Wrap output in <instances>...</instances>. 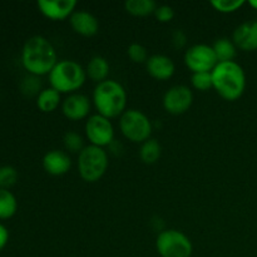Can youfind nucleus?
<instances>
[{"label": "nucleus", "instance_id": "obj_4", "mask_svg": "<svg viewBox=\"0 0 257 257\" xmlns=\"http://www.w3.org/2000/svg\"><path fill=\"white\" fill-rule=\"evenodd\" d=\"M50 87L60 94H72L84 85L87 79L85 69L75 60L63 59L55 64L48 75Z\"/></svg>", "mask_w": 257, "mask_h": 257}, {"label": "nucleus", "instance_id": "obj_11", "mask_svg": "<svg viewBox=\"0 0 257 257\" xmlns=\"http://www.w3.org/2000/svg\"><path fill=\"white\" fill-rule=\"evenodd\" d=\"M92 103L83 93H72L62 102V112L69 120H82L90 113Z\"/></svg>", "mask_w": 257, "mask_h": 257}, {"label": "nucleus", "instance_id": "obj_29", "mask_svg": "<svg viewBox=\"0 0 257 257\" xmlns=\"http://www.w3.org/2000/svg\"><path fill=\"white\" fill-rule=\"evenodd\" d=\"M155 17L160 23H170L175 18V10L170 5H158Z\"/></svg>", "mask_w": 257, "mask_h": 257}, {"label": "nucleus", "instance_id": "obj_30", "mask_svg": "<svg viewBox=\"0 0 257 257\" xmlns=\"http://www.w3.org/2000/svg\"><path fill=\"white\" fill-rule=\"evenodd\" d=\"M171 43L176 49H182L185 45L187 44V37H186L185 32L181 29H176L171 35Z\"/></svg>", "mask_w": 257, "mask_h": 257}, {"label": "nucleus", "instance_id": "obj_6", "mask_svg": "<svg viewBox=\"0 0 257 257\" xmlns=\"http://www.w3.org/2000/svg\"><path fill=\"white\" fill-rule=\"evenodd\" d=\"M156 250L161 257H191L193 245L190 237L182 231L168 228L158 233Z\"/></svg>", "mask_w": 257, "mask_h": 257}, {"label": "nucleus", "instance_id": "obj_10", "mask_svg": "<svg viewBox=\"0 0 257 257\" xmlns=\"http://www.w3.org/2000/svg\"><path fill=\"white\" fill-rule=\"evenodd\" d=\"M193 103V93L187 85L177 84L171 87L163 95V108L173 115L187 112Z\"/></svg>", "mask_w": 257, "mask_h": 257}, {"label": "nucleus", "instance_id": "obj_9", "mask_svg": "<svg viewBox=\"0 0 257 257\" xmlns=\"http://www.w3.org/2000/svg\"><path fill=\"white\" fill-rule=\"evenodd\" d=\"M185 64L193 73L212 72L218 59L213 48L208 44H195L185 53Z\"/></svg>", "mask_w": 257, "mask_h": 257}, {"label": "nucleus", "instance_id": "obj_2", "mask_svg": "<svg viewBox=\"0 0 257 257\" xmlns=\"http://www.w3.org/2000/svg\"><path fill=\"white\" fill-rule=\"evenodd\" d=\"M213 89L228 102L240 99L246 89V74L243 68L235 60L218 63L212 70Z\"/></svg>", "mask_w": 257, "mask_h": 257}, {"label": "nucleus", "instance_id": "obj_21", "mask_svg": "<svg viewBox=\"0 0 257 257\" xmlns=\"http://www.w3.org/2000/svg\"><path fill=\"white\" fill-rule=\"evenodd\" d=\"M161 155H162V146L155 138H150L141 146L140 158L146 165L156 163L161 158Z\"/></svg>", "mask_w": 257, "mask_h": 257}, {"label": "nucleus", "instance_id": "obj_18", "mask_svg": "<svg viewBox=\"0 0 257 257\" xmlns=\"http://www.w3.org/2000/svg\"><path fill=\"white\" fill-rule=\"evenodd\" d=\"M62 94L54 88H44L37 97V107L43 113H52L62 104Z\"/></svg>", "mask_w": 257, "mask_h": 257}, {"label": "nucleus", "instance_id": "obj_1", "mask_svg": "<svg viewBox=\"0 0 257 257\" xmlns=\"http://www.w3.org/2000/svg\"><path fill=\"white\" fill-rule=\"evenodd\" d=\"M58 62L57 50L45 37L34 35L23 45L22 64L30 75H49Z\"/></svg>", "mask_w": 257, "mask_h": 257}, {"label": "nucleus", "instance_id": "obj_24", "mask_svg": "<svg viewBox=\"0 0 257 257\" xmlns=\"http://www.w3.org/2000/svg\"><path fill=\"white\" fill-rule=\"evenodd\" d=\"M243 5H245V0H212L211 2V7L223 14L237 12Z\"/></svg>", "mask_w": 257, "mask_h": 257}, {"label": "nucleus", "instance_id": "obj_20", "mask_svg": "<svg viewBox=\"0 0 257 257\" xmlns=\"http://www.w3.org/2000/svg\"><path fill=\"white\" fill-rule=\"evenodd\" d=\"M212 48L216 53L218 63L231 62V60L235 59L236 54H237V48L230 38H220V39L216 40Z\"/></svg>", "mask_w": 257, "mask_h": 257}, {"label": "nucleus", "instance_id": "obj_31", "mask_svg": "<svg viewBox=\"0 0 257 257\" xmlns=\"http://www.w3.org/2000/svg\"><path fill=\"white\" fill-rule=\"evenodd\" d=\"M8 241H9V231L3 223H0V251L7 246Z\"/></svg>", "mask_w": 257, "mask_h": 257}, {"label": "nucleus", "instance_id": "obj_13", "mask_svg": "<svg viewBox=\"0 0 257 257\" xmlns=\"http://www.w3.org/2000/svg\"><path fill=\"white\" fill-rule=\"evenodd\" d=\"M232 42L236 48L243 52L257 50V20L246 22L238 25L232 34Z\"/></svg>", "mask_w": 257, "mask_h": 257}, {"label": "nucleus", "instance_id": "obj_12", "mask_svg": "<svg viewBox=\"0 0 257 257\" xmlns=\"http://www.w3.org/2000/svg\"><path fill=\"white\" fill-rule=\"evenodd\" d=\"M39 12L45 18L54 22H60L72 17L75 12V0H39L37 3Z\"/></svg>", "mask_w": 257, "mask_h": 257}, {"label": "nucleus", "instance_id": "obj_27", "mask_svg": "<svg viewBox=\"0 0 257 257\" xmlns=\"http://www.w3.org/2000/svg\"><path fill=\"white\" fill-rule=\"evenodd\" d=\"M127 54L130 57V59L133 63H137V64H142V63H147L148 60V52L147 48L145 45L140 44V43H132V44L128 47Z\"/></svg>", "mask_w": 257, "mask_h": 257}, {"label": "nucleus", "instance_id": "obj_5", "mask_svg": "<svg viewBox=\"0 0 257 257\" xmlns=\"http://www.w3.org/2000/svg\"><path fill=\"white\" fill-rule=\"evenodd\" d=\"M109 166V157L104 148L85 146L78 155V172L88 183L98 182L105 175Z\"/></svg>", "mask_w": 257, "mask_h": 257}, {"label": "nucleus", "instance_id": "obj_16", "mask_svg": "<svg viewBox=\"0 0 257 257\" xmlns=\"http://www.w3.org/2000/svg\"><path fill=\"white\" fill-rule=\"evenodd\" d=\"M148 74L157 80H168L176 72V65L170 57L163 54H155L148 58L146 63Z\"/></svg>", "mask_w": 257, "mask_h": 257}, {"label": "nucleus", "instance_id": "obj_15", "mask_svg": "<svg viewBox=\"0 0 257 257\" xmlns=\"http://www.w3.org/2000/svg\"><path fill=\"white\" fill-rule=\"evenodd\" d=\"M72 160L64 151L52 150L43 157V168L50 176H63L69 172Z\"/></svg>", "mask_w": 257, "mask_h": 257}, {"label": "nucleus", "instance_id": "obj_7", "mask_svg": "<svg viewBox=\"0 0 257 257\" xmlns=\"http://www.w3.org/2000/svg\"><path fill=\"white\" fill-rule=\"evenodd\" d=\"M119 130L128 141L143 143L151 138L153 124L150 118L138 109H125L119 117Z\"/></svg>", "mask_w": 257, "mask_h": 257}, {"label": "nucleus", "instance_id": "obj_28", "mask_svg": "<svg viewBox=\"0 0 257 257\" xmlns=\"http://www.w3.org/2000/svg\"><path fill=\"white\" fill-rule=\"evenodd\" d=\"M22 89L23 93H25L28 95L39 94L42 92V89H40V82L38 80V77L30 75V77L25 78V80L23 82Z\"/></svg>", "mask_w": 257, "mask_h": 257}, {"label": "nucleus", "instance_id": "obj_8", "mask_svg": "<svg viewBox=\"0 0 257 257\" xmlns=\"http://www.w3.org/2000/svg\"><path fill=\"white\" fill-rule=\"evenodd\" d=\"M85 137L92 146L104 148L114 141V127L109 118L100 114H93L87 118L84 125Z\"/></svg>", "mask_w": 257, "mask_h": 257}, {"label": "nucleus", "instance_id": "obj_17", "mask_svg": "<svg viewBox=\"0 0 257 257\" xmlns=\"http://www.w3.org/2000/svg\"><path fill=\"white\" fill-rule=\"evenodd\" d=\"M110 65L108 60L102 55H95L92 59L88 62L87 68H85V73H87V78L90 80L95 82L97 84L104 82L108 79L109 75Z\"/></svg>", "mask_w": 257, "mask_h": 257}, {"label": "nucleus", "instance_id": "obj_19", "mask_svg": "<svg viewBox=\"0 0 257 257\" xmlns=\"http://www.w3.org/2000/svg\"><path fill=\"white\" fill-rule=\"evenodd\" d=\"M157 7V3L153 0H127L124 3V8L128 14L140 18L155 14Z\"/></svg>", "mask_w": 257, "mask_h": 257}, {"label": "nucleus", "instance_id": "obj_32", "mask_svg": "<svg viewBox=\"0 0 257 257\" xmlns=\"http://www.w3.org/2000/svg\"><path fill=\"white\" fill-rule=\"evenodd\" d=\"M248 4H250L251 8L257 10V0H251V2H248Z\"/></svg>", "mask_w": 257, "mask_h": 257}, {"label": "nucleus", "instance_id": "obj_26", "mask_svg": "<svg viewBox=\"0 0 257 257\" xmlns=\"http://www.w3.org/2000/svg\"><path fill=\"white\" fill-rule=\"evenodd\" d=\"M191 83L195 89L200 90V92H207L211 88H213L212 73H193L191 77Z\"/></svg>", "mask_w": 257, "mask_h": 257}, {"label": "nucleus", "instance_id": "obj_22", "mask_svg": "<svg viewBox=\"0 0 257 257\" xmlns=\"http://www.w3.org/2000/svg\"><path fill=\"white\" fill-rule=\"evenodd\" d=\"M18 201L14 193L0 188V220H9L17 213Z\"/></svg>", "mask_w": 257, "mask_h": 257}, {"label": "nucleus", "instance_id": "obj_25", "mask_svg": "<svg viewBox=\"0 0 257 257\" xmlns=\"http://www.w3.org/2000/svg\"><path fill=\"white\" fill-rule=\"evenodd\" d=\"M18 177H19L18 171L13 166H2L0 167V188L9 190L17 183Z\"/></svg>", "mask_w": 257, "mask_h": 257}, {"label": "nucleus", "instance_id": "obj_23", "mask_svg": "<svg viewBox=\"0 0 257 257\" xmlns=\"http://www.w3.org/2000/svg\"><path fill=\"white\" fill-rule=\"evenodd\" d=\"M63 145L65 151L70 153H78L79 155L83 151L84 146V138L82 135L74 132V131H68L63 137Z\"/></svg>", "mask_w": 257, "mask_h": 257}, {"label": "nucleus", "instance_id": "obj_3", "mask_svg": "<svg viewBox=\"0 0 257 257\" xmlns=\"http://www.w3.org/2000/svg\"><path fill=\"white\" fill-rule=\"evenodd\" d=\"M93 103L98 114L109 119L120 117L127 107V92L119 82L107 79L93 90Z\"/></svg>", "mask_w": 257, "mask_h": 257}, {"label": "nucleus", "instance_id": "obj_14", "mask_svg": "<svg viewBox=\"0 0 257 257\" xmlns=\"http://www.w3.org/2000/svg\"><path fill=\"white\" fill-rule=\"evenodd\" d=\"M69 23L72 29L82 37H94L99 32L98 19L92 13L85 12V10H75L69 18Z\"/></svg>", "mask_w": 257, "mask_h": 257}]
</instances>
